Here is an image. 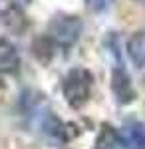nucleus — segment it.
<instances>
[{
  "instance_id": "1",
  "label": "nucleus",
  "mask_w": 145,
  "mask_h": 149,
  "mask_svg": "<svg viewBox=\"0 0 145 149\" xmlns=\"http://www.w3.org/2000/svg\"><path fill=\"white\" fill-rule=\"evenodd\" d=\"M91 86H93L91 72H88L84 68H74L68 72V76L62 81V92H64L66 102L74 109H78V107H82L89 100Z\"/></svg>"
},
{
  "instance_id": "2",
  "label": "nucleus",
  "mask_w": 145,
  "mask_h": 149,
  "mask_svg": "<svg viewBox=\"0 0 145 149\" xmlns=\"http://www.w3.org/2000/svg\"><path fill=\"white\" fill-rule=\"evenodd\" d=\"M82 32V20L78 16L72 14H58L52 18V22L48 26V38L62 48H70L76 44V40L79 38Z\"/></svg>"
},
{
  "instance_id": "3",
  "label": "nucleus",
  "mask_w": 145,
  "mask_h": 149,
  "mask_svg": "<svg viewBox=\"0 0 145 149\" xmlns=\"http://www.w3.org/2000/svg\"><path fill=\"white\" fill-rule=\"evenodd\" d=\"M112 90H113V93H115V97H117L119 103L133 102L135 92H133V88H131V81H129V76H127L125 70H121V68L113 70V74H112Z\"/></svg>"
},
{
  "instance_id": "4",
  "label": "nucleus",
  "mask_w": 145,
  "mask_h": 149,
  "mask_svg": "<svg viewBox=\"0 0 145 149\" xmlns=\"http://www.w3.org/2000/svg\"><path fill=\"white\" fill-rule=\"evenodd\" d=\"M121 143L129 149H145V125L139 121H131L123 127V133L119 135Z\"/></svg>"
},
{
  "instance_id": "5",
  "label": "nucleus",
  "mask_w": 145,
  "mask_h": 149,
  "mask_svg": "<svg viewBox=\"0 0 145 149\" xmlns=\"http://www.w3.org/2000/svg\"><path fill=\"white\" fill-rule=\"evenodd\" d=\"M20 66V56L14 44L8 40H0V74H14Z\"/></svg>"
},
{
  "instance_id": "6",
  "label": "nucleus",
  "mask_w": 145,
  "mask_h": 149,
  "mask_svg": "<svg viewBox=\"0 0 145 149\" xmlns=\"http://www.w3.org/2000/svg\"><path fill=\"white\" fill-rule=\"evenodd\" d=\"M127 54L135 66L145 68V30L135 32L127 42Z\"/></svg>"
},
{
  "instance_id": "7",
  "label": "nucleus",
  "mask_w": 145,
  "mask_h": 149,
  "mask_svg": "<svg viewBox=\"0 0 145 149\" xmlns=\"http://www.w3.org/2000/svg\"><path fill=\"white\" fill-rule=\"evenodd\" d=\"M123 143L119 139V133L112 125H103L96 141V149H119Z\"/></svg>"
},
{
  "instance_id": "8",
  "label": "nucleus",
  "mask_w": 145,
  "mask_h": 149,
  "mask_svg": "<svg viewBox=\"0 0 145 149\" xmlns=\"http://www.w3.org/2000/svg\"><path fill=\"white\" fill-rule=\"evenodd\" d=\"M52 48H54V42L48 36H42L34 42V54L38 56L40 62H48L52 58Z\"/></svg>"
},
{
  "instance_id": "9",
  "label": "nucleus",
  "mask_w": 145,
  "mask_h": 149,
  "mask_svg": "<svg viewBox=\"0 0 145 149\" xmlns=\"http://www.w3.org/2000/svg\"><path fill=\"white\" fill-rule=\"evenodd\" d=\"M86 2H88V8H89V10H93V12L105 10V8L112 4V0H86Z\"/></svg>"
},
{
  "instance_id": "10",
  "label": "nucleus",
  "mask_w": 145,
  "mask_h": 149,
  "mask_svg": "<svg viewBox=\"0 0 145 149\" xmlns=\"http://www.w3.org/2000/svg\"><path fill=\"white\" fill-rule=\"evenodd\" d=\"M139 2H145V0H139Z\"/></svg>"
}]
</instances>
